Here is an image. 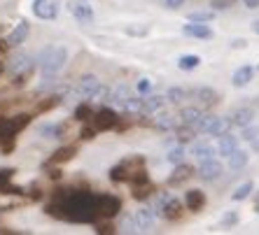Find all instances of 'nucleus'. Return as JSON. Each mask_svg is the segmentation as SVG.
Masks as SVG:
<instances>
[{"mask_svg":"<svg viewBox=\"0 0 259 235\" xmlns=\"http://www.w3.org/2000/svg\"><path fill=\"white\" fill-rule=\"evenodd\" d=\"M52 214L68 221H94L101 217L98 212V196L89 191H72L66 193L49 207Z\"/></svg>","mask_w":259,"mask_h":235,"instance_id":"obj_1","label":"nucleus"},{"mask_svg":"<svg viewBox=\"0 0 259 235\" xmlns=\"http://www.w3.org/2000/svg\"><path fill=\"white\" fill-rule=\"evenodd\" d=\"M68 51L66 47H47L42 54L37 56V68L42 70V75H56L61 68L66 66Z\"/></svg>","mask_w":259,"mask_h":235,"instance_id":"obj_2","label":"nucleus"},{"mask_svg":"<svg viewBox=\"0 0 259 235\" xmlns=\"http://www.w3.org/2000/svg\"><path fill=\"white\" fill-rule=\"evenodd\" d=\"M140 103H143V98L133 96L131 89L124 84L115 86L110 91V98H108V105H112L117 109H124V112H140Z\"/></svg>","mask_w":259,"mask_h":235,"instance_id":"obj_3","label":"nucleus"},{"mask_svg":"<svg viewBox=\"0 0 259 235\" xmlns=\"http://www.w3.org/2000/svg\"><path fill=\"white\" fill-rule=\"evenodd\" d=\"M98 86H101V82H98L96 75H84V77H79L77 84L70 89L68 98H72V100H94Z\"/></svg>","mask_w":259,"mask_h":235,"instance_id":"obj_4","label":"nucleus"},{"mask_svg":"<svg viewBox=\"0 0 259 235\" xmlns=\"http://www.w3.org/2000/svg\"><path fill=\"white\" fill-rule=\"evenodd\" d=\"M68 10H70V14L77 19L79 24H84V26L94 24V10H91V5L87 0H70Z\"/></svg>","mask_w":259,"mask_h":235,"instance_id":"obj_5","label":"nucleus"},{"mask_svg":"<svg viewBox=\"0 0 259 235\" xmlns=\"http://www.w3.org/2000/svg\"><path fill=\"white\" fill-rule=\"evenodd\" d=\"M33 14L42 21H52L59 17V3L56 0H33Z\"/></svg>","mask_w":259,"mask_h":235,"instance_id":"obj_6","label":"nucleus"},{"mask_svg":"<svg viewBox=\"0 0 259 235\" xmlns=\"http://www.w3.org/2000/svg\"><path fill=\"white\" fill-rule=\"evenodd\" d=\"M91 119H94V128H96V131H110V128L117 126L119 116H117L112 109H101V112H96Z\"/></svg>","mask_w":259,"mask_h":235,"instance_id":"obj_7","label":"nucleus"},{"mask_svg":"<svg viewBox=\"0 0 259 235\" xmlns=\"http://www.w3.org/2000/svg\"><path fill=\"white\" fill-rule=\"evenodd\" d=\"M28 33H30V24H28V21H19V24L14 26L10 33H7V37H5L7 47H19L21 42H26Z\"/></svg>","mask_w":259,"mask_h":235,"instance_id":"obj_8","label":"nucleus"},{"mask_svg":"<svg viewBox=\"0 0 259 235\" xmlns=\"http://www.w3.org/2000/svg\"><path fill=\"white\" fill-rule=\"evenodd\" d=\"M121 203L117 196H98V212H101V217H115L117 212H119Z\"/></svg>","mask_w":259,"mask_h":235,"instance_id":"obj_9","label":"nucleus"},{"mask_svg":"<svg viewBox=\"0 0 259 235\" xmlns=\"http://www.w3.org/2000/svg\"><path fill=\"white\" fill-rule=\"evenodd\" d=\"M143 98V103H140V114H152V112H159V109L166 105V96H154V93H145Z\"/></svg>","mask_w":259,"mask_h":235,"instance_id":"obj_10","label":"nucleus"},{"mask_svg":"<svg viewBox=\"0 0 259 235\" xmlns=\"http://www.w3.org/2000/svg\"><path fill=\"white\" fill-rule=\"evenodd\" d=\"M7 68H10V73L12 75H24V73H28L30 68H33V58H30L28 54H17V56L10 58Z\"/></svg>","mask_w":259,"mask_h":235,"instance_id":"obj_11","label":"nucleus"},{"mask_svg":"<svg viewBox=\"0 0 259 235\" xmlns=\"http://www.w3.org/2000/svg\"><path fill=\"white\" fill-rule=\"evenodd\" d=\"M180 124H182L180 114L175 116V114H170V112H159L157 119H154V126H157L159 131H178Z\"/></svg>","mask_w":259,"mask_h":235,"instance_id":"obj_12","label":"nucleus"},{"mask_svg":"<svg viewBox=\"0 0 259 235\" xmlns=\"http://www.w3.org/2000/svg\"><path fill=\"white\" fill-rule=\"evenodd\" d=\"M222 175V165L215 161V158H208V161H201V168H199V177L201 180H217Z\"/></svg>","mask_w":259,"mask_h":235,"instance_id":"obj_13","label":"nucleus"},{"mask_svg":"<svg viewBox=\"0 0 259 235\" xmlns=\"http://www.w3.org/2000/svg\"><path fill=\"white\" fill-rule=\"evenodd\" d=\"M182 33L189 37H199V40H210L212 37V30L205 24H199V21H189V24L182 28Z\"/></svg>","mask_w":259,"mask_h":235,"instance_id":"obj_14","label":"nucleus"},{"mask_svg":"<svg viewBox=\"0 0 259 235\" xmlns=\"http://www.w3.org/2000/svg\"><path fill=\"white\" fill-rule=\"evenodd\" d=\"M192 156L201 163V161H208V158H215L217 149L210 145V142H194L192 145Z\"/></svg>","mask_w":259,"mask_h":235,"instance_id":"obj_15","label":"nucleus"},{"mask_svg":"<svg viewBox=\"0 0 259 235\" xmlns=\"http://www.w3.org/2000/svg\"><path fill=\"white\" fill-rule=\"evenodd\" d=\"M136 219H138L140 230H147V228H152V223H154V219H157V212H154V207L145 205L136 212Z\"/></svg>","mask_w":259,"mask_h":235,"instance_id":"obj_16","label":"nucleus"},{"mask_svg":"<svg viewBox=\"0 0 259 235\" xmlns=\"http://www.w3.org/2000/svg\"><path fill=\"white\" fill-rule=\"evenodd\" d=\"M252 75H254V68L241 66L234 75H231V84L238 86V89H241V86H247V84H250V79H252Z\"/></svg>","mask_w":259,"mask_h":235,"instance_id":"obj_17","label":"nucleus"},{"mask_svg":"<svg viewBox=\"0 0 259 235\" xmlns=\"http://www.w3.org/2000/svg\"><path fill=\"white\" fill-rule=\"evenodd\" d=\"M234 126L231 124V116H215V121H212V128L208 135H212V138H220V135H224V133H229V128Z\"/></svg>","mask_w":259,"mask_h":235,"instance_id":"obj_18","label":"nucleus"},{"mask_svg":"<svg viewBox=\"0 0 259 235\" xmlns=\"http://www.w3.org/2000/svg\"><path fill=\"white\" fill-rule=\"evenodd\" d=\"M234 149H236V138H234V135H229V133L220 135V142H217V154H222V156L229 158Z\"/></svg>","mask_w":259,"mask_h":235,"instance_id":"obj_19","label":"nucleus"},{"mask_svg":"<svg viewBox=\"0 0 259 235\" xmlns=\"http://www.w3.org/2000/svg\"><path fill=\"white\" fill-rule=\"evenodd\" d=\"M247 161H250L247 151H243V149H238V147H236V149L231 151V156H229V168L231 170H243L247 165Z\"/></svg>","mask_w":259,"mask_h":235,"instance_id":"obj_20","label":"nucleus"},{"mask_svg":"<svg viewBox=\"0 0 259 235\" xmlns=\"http://www.w3.org/2000/svg\"><path fill=\"white\" fill-rule=\"evenodd\" d=\"M252 109H247V107H243V109H236L234 114H231V124L234 126H241V128H245V126H250L252 124Z\"/></svg>","mask_w":259,"mask_h":235,"instance_id":"obj_21","label":"nucleus"},{"mask_svg":"<svg viewBox=\"0 0 259 235\" xmlns=\"http://www.w3.org/2000/svg\"><path fill=\"white\" fill-rule=\"evenodd\" d=\"M63 124H42L40 126V135L42 138H47V140H59L61 135H63Z\"/></svg>","mask_w":259,"mask_h":235,"instance_id":"obj_22","label":"nucleus"},{"mask_svg":"<svg viewBox=\"0 0 259 235\" xmlns=\"http://www.w3.org/2000/svg\"><path fill=\"white\" fill-rule=\"evenodd\" d=\"M185 203H187L189 210L196 212V210H201V207L205 205V198H203V193L194 189V191H187V193H185Z\"/></svg>","mask_w":259,"mask_h":235,"instance_id":"obj_23","label":"nucleus"},{"mask_svg":"<svg viewBox=\"0 0 259 235\" xmlns=\"http://www.w3.org/2000/svg\"><path fill=\"white\" fill-rule=\"evenodd\" d=\"M212 121H215V116H212V114H203V112H201V116L194 121L192 131H194V133H210Z\"/></svg>","mask_w":259,"mask_h":235,"instance_id":"obj_24","label":"nucleus"},{"mask_svg":"<svg viewBox=\"0 0 259 235\" xmlns=\"http://www.w3.org/2000/svg\"><path fill=\"white\" fill-rule=\"evenodd\" d=\"M180 212H182L180 203H178L175 198H168V200H166V205H163V210H161V214L166 219H178V217H180Z\"/></svg>","mask_w":259,"mask_h":235,"instance_id":"obj_25","label":"nucleus"},{"mask_svg":"<svg viewBox=\"0 0 259 235\" xmlns=\"http://www.w3.org/2000/svg\"><path fill=\"white\" fill-rule=\"evenodd\" d=\"M194 93H196V98L203 103V107H212V105L217 103V93L212 89H196Z\"/></svg>","mask_w":259,"mask_h":235,"instance_id":"obj_26","label":"nucleus"},{"mask_svg":"<svg viewBox=\"0 0 259 235\" xmlns=\"http://www.w3.org/2000/svg\"><path fill=\"white\" fill-rule=\"evenodd\" d=\"M201 116V109L199 107H185L180 112V121H182V126H194V121Z\"/></svg>","mask_w":259,"mask_h":235,"instance_id":"obj_27","label":"nucleus"},{"mask_svg":"<svg viewBox=\"0 0 259 235\" xmlns=\"http://www.w3.org/2000/svg\"><path fill=\"white\" fill-rule=\"evenodd\" d=\"M199 63H201V58L196 54H187L178 58V68L180 70H194V68H199Z\"/></svg>","mask_w":259,"mask_h":235,"instance_id":"obj_28","label":"nucleus"},{"mask_svg":"<svg viewBox=\"0 0 259 235\" xmlns=\"http://www.w3.org/2000/svg\"><path fill=\"white\" fill-rule=\"evenodd\" d=\"M189 175H192V168H189V165H185V163H178L175 172L170 175V184H180V182L187 180Z\"/></svg>","mask_w":259,"mask_h":235,"instance_id":"obj_29","label":"nucleus"},{"mask_svg":"<svg viewBox=\"0 0 259 235\" xmlns=\"http://www.w3.org/2000/svg\"><path fill=\"white\" fill-rule=\"evenodd\" d=\"M75 147H63V149H59L56 151V156H52L49 158V163H63V161H70L72 156H75Z\"/></svg>","mask_w":259,"mask_h":235,"instance_id":"obj_30","label":"nucleus"},{"mask_svg":"<svg viewBox=\"0 0 259 235\" xmlns=\"http://www.w3.org/2000/svg\"><path fill=\"white\" fill-rule=\"evenodd\" d=\"M185 98H187V91H185V89H168V91H166V100H168V103H173V105L185 103Z\"/></svg>","mask_w":259,"mask_h":235,"instance_id":"obj_31","label":"nucleus"},{"mask_svg":"<svg viewBox=\"0 0 259 235\" xmlns=\"http://www.w3.org/2000/svg\"><path fill=\"white\" fill-rule=\"evenodd\" d=\"M121 230H126V233H140V226H138L136 214H126V217L121 219Z\"/></svg>","mask_w":259,"mask_h":235,"instance_id":"obj_32","label":"nucleus"},{"mask_svg":"<svg viewBox=\"0 0 259 235\" xmlns=\"http://www.w3.org/2000/svg\"><path fill=\"white\" fill-rule=\"evenodd\" d=\"M12 177H14V170H12V168L0 170V193L14 191V189H10V180H12Z\"/></svg>","mask_w":259,"mask_h":235,"instance_id":"obj_33","label":"nucleus"},{"mask_svg":"<svg viewBox=\"0 0 259 235\" xmlns=\"http://www.w3.org/2000/svg\"><path fill=\"white\" fill-rule=\"evenodd\" d=\"M250 191H252V182H243L241 187L234 191V196H231V198H234V200H245L247 196H250Z\"/></svg>","mask_w":259,"mask_h":235,"instance_id":"obj_34","label":"nucleus"},{"mask_svg":"<svg viewBox=\"0 0 259 235\" xmlns=\"http://www.w3.org/2000/svg\"><path fill=\"white\" fill-rule=\"evenodd\" d=\"M212 17H215V12L201 10V12H192V14H189V21H199V24H208V21H210Z\"/></svg>","mask_w":259,"mask_h":235,"instance_id":"obj_35","label":"nucleus"},{"mask_svg":"<svg viewBox=\"0 0 259 235\" xmlns=\"http://www.w3.org/2000/svg\"><path fill=\"white\" fill-rule=\"evenodd\" d=\"M166 158H168V163H173V165L185 163V147H175V149H170V154Z\"/></svg>","mask_w":259,"mask_h":235,"instance_id":"obj_36","label":"nucleus"},{"mask_svg":"<svg viewBox=\"0 0 259 235\" xmlns=\"http://www.w3.org/2000/svg\"><path fill=\"white\" fill-rule=\"evenodd\" d=\"M245 142H254V140L259 138V128H254V126H245L243 128V135H241Z\"/></svg>","mask_w":259,"mask_h":235,"instance_id":"obj_37","label":"nucleus"},{"mask_svg":"<svg viewBox=\"0 0 259 235\" xmlns=\"http://www.w3.org/2000/svg\"><path fill=\"white\" fill-rule=\"evenodd\" d=\"M150 91H152V82H150V79H140V82H138V93H140V96L150 93Z\"/></svg>","mask_w":259,"mask_h":235,"instance_id":"obj_38","label":"nucleus"},{"mask_svg":"<svg viewBox=\"0 0 259 235\" xmlns=\"http://www.w3.org/2000/svg\"><path fill=\"white\" fill-rule=\"evenodd\" d=\"M234 0H212V10H229Z\"/></svg>","mask_w":259,"mask_h":235,"instance_id":"obj_39","label":"nucleus"},{"mask_svg":"<svg viewBox=\"0 0 259 235\" xmlns=\"http://www.w3.org/2000/svg\"><path fill=\"white\" fill-rule=\"evenodd\" d=\"M185 5V0H163V7H168V10H180Z\"/></svg>","mask_w":259,"mask_h":235,"instance_id":"obj_40","label":"nucleus"},{"mask_svg":"<svg viewBox=\"0 0 259 235\" xmlns=\"http://www.w3.org/2000/svg\"><path fill=\"white\" fill-rule=\"evenodd\" d=\"M75 116H77V119H89V107H87V105H82V107H77L75 109Z\"/></svg>","mask_w":259,"mask_h":235,"instance_id":"obj_41","label":"nucleus"},{"mask_svg":"<svg viewBox=\"0 0 259 235\" xmlns=\"http://www.w3.org/2000/svg\"><path fill=\"white\" fill-rule=\"evenodd\" d=\"M243 5H245L247 10H257V7H259V0H243Z\"/></svg>","mask_w":259,"mask_h":235,"instance_id":"obj_42","label":"nucleus"},{"mask_svg":"<svg viewBox=\"0 0 259 235\" xmlns=\"http://www.w3.org/2000/svg\"><path fill=\"white\" fill-rule=\"evenodd\" d=\"M234 221H236V217H234V214H227V217L222 219V223H234Z\"/></svg>","mask_w":259,"mask_h":235,"instance_id":"obj_43","label":"nucleus"},{"mask_svg":"<svg viewBox=\"0 0 259 235\" xmlns=\"http://www.w3.org/2000/svg\"><path fill=\"white\" fill-rule=\"evenodd\" d=\"M252 30H254V33H257V35H259V21H254V24H252Z\"/></svg>","mask_w":259,"mask_h":235,"instance_id":"obj_44","label":"nucleus"},{"mask_svg":"<svg viewBox=\"0 0 259 235\" xmlns=\"http://www.w3.org/2000/svg\"><path fill=\"white\" fill-rule=\"evenodd\" d=\"M252 147H254V149L259 151V138H257V140H254V142H252Z\"/></svg>","mask_w":259,"mask_h":235,"instance_id":"obj_45","label":"nucleus"}]
</instances>
